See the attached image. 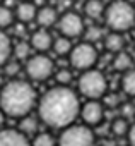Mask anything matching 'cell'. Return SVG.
I'll return each instance as SVG.
<instances>
[{
	"instance_id": "obj_1",
	"label": "cell",
	"mask_w": 135,
	"mask_h": 146,
	"mask_svg": "<svg viewBox=\"0 0 135 146\" xmlns=\"http://www.w3.org/2000/svg\"><path fill=\"white\" fill-rule=\"evenodd\" d=\"M81 100L77 91L70 86H53L41 98H38V117L51 129H65L75 124L81 112Z\"/></svg>"
},
{
	"instance_id": "obj_18",
	"label": "cell",
	"mask_w": 135,
	"mask_h": 146,
	"mask_svg": "<svg viewBox=\"0 0 135 146\" xmlns=\"http://www.w3.org/2000/svg\"><path fill=\"white\" fill-rule=\"evenodd\" d=\"M17 131L29 139V136L38 134V119L34 115H31V113L22 117V119H19V129Z\"/></svg>"
},
{
	"instance_id": "obj_29",
	"label": "cell",
	"mask_w": 135,
	"mask_h": 146,
	"mask_svg": "<svg viewBox=\"0 0 135 146\" xmlns=\"http://www.w3.org/2000/svg\"><path fill=\"white\" fill-rule=\"evenodd\" d=\"M126 141H128V146H135V122L130 124V131L126 134Z\"/></svg>"
},
{
	"instance_id": "obj_10",
	"label": "cell",
	"mask_w": 135,
	"mask_h": 146,
	"mask_svg": "<svg viewBox=\"0 0 135 146\" xmlns=\"http://www.w3.org/2000/svg\"><path fill=\"white\" fill-rule=\"evenodd\" d=\"M53 36L48 29H43V28H38L33 35H31V48L36 50L38 53H46L48 50H51V45H53Z\"/></svg>"
},
{
	"instance_id": "obj_33",
	"label": "cell",
	"mask_w": 135,
	"mask_h": 146,
	"mask_svg": "<svg viewBox=\"0 0 135 146\" xmlns=\"http://www.w3.org/2000/svg\"><path fill=\"white\" fill-rule=\"evenodd\" d=\"M0 4H2V0H0Z\"/></svg>"
},
{
	"instance_id": "obj_17",
	"label": "cell",
	"mask_w": 135,
	"mask_h": 146,
	"mask_svg": "<svg viewBox=\"0 0 135 146\" xmlns=\"http://www.w3.org/2000/svg\"><path fill=\"white\" fill-rule=\"evenodd\" d=\"M120 86H121V91H123L126 96H130V98L135 100V67L121 74Z\"/></svg>"
},
{
	"instance_id": "obj_24",
	"label": "cell",
	"mask_w": 135,
	"mask_h": 146,
	"mask_svg": "<svg viewBox=\"0 0 135 146\" xmlns=\"http://www.w3.org/2000/svg\"><path fill=\"white\" fill-rule=\"evenodd\" d=\"M31 45L29 41H17L16 45H12V55L16 60H28L31 57Z\"/></svg>"
},
{
	"instance_id": "obj_8",
	"label": "cell",
	"mask_w": 135,
	"mask_h": 146,
	"mask_svg": "<svg viewBox=\"0 0 135 146\" xmlns=\"http://www.w3.org/2000/svg\"><path fill=\"white\" fill-rule=\"evenodd\" d=\"M56 28H58L60 36L74 40V38L84 35L86 24H84V19H82V16L79 12H75V11H65L62 16H58Z\"/></svg>"
},
{
	"instance_id": "obj_31",
	"label": "cell",
	"mask_w": 135,
	"mask_h": 146,
	"mask_svg": "<svg viewBox=\"0 0 135 146\" xmlns=\"http://www.w3.org/2000/svg\"><path fill=\"white\" fill-rule=\"evenodd\" d=\"M0 88H2V76H0Z\"/></svg>"
},
{
	"instance_id": "obj_16",
	"label": "cell",
	"mask_w": 135,
	"mask_h": 146,
	"mask_svg": "<svg viewBox=\"0 0 135 146\" xmlns=\"http://www.w3.org/2000/svg\"><path fill=\"white\" fill-rule=\"evenodd\" d=\"M104 9H106V4L103 0H86V4H84V14H86V17H89L92 21L103 19Z\"/></svg>"
},
{
	"instance_id": "obj_3",
	"label": "cell",
	"mask_w": 135,
	"mask_h": 146,
	"mask_svg": "<svg viewBox=\"0 0 135 146\" xmlns=\"http://www.w3.org/2000/svg\"><path fill=\"white\" fill-rule=\"evenodd\" d=\"M104 26L115 33H126L135 28V7L128 0H113L104 9Z\"/></svg>"
},
{
	"instance_id": "obj_30",
	"label": "cell",
	"mask_w": 135,
	"mask_h": 146,
	"mask_svg": "<svg viewBox=\"0 0 135 146\" xmlns=\"http://www.w3.org/2000/svg\"><path fill=\"white\" fill-rule=\"evenodd\" d=\"M5 113L2 112V110H0V129H4V124H5Z\"/></svg>"
},
{
	"instance_id": "obj_14",
	"label": "cell",
	"mask_w": 135,
	"mask_h": 146,
	"mask_svg": "<svg viewBox=\"0 0 135 146\" xmlns=\"http://www.w3.org/2000/svg\"><path fill=\"white\" fill-rule=\"evenodd\" d=\"M58 21V12L56 9L53 7H41L38 9V14H36V24L43 29H48L51 26H55Z\"/></svg>"
},
{
	"instance_id": "obj_13",
	"label": "cell",
	"mask_w": 135,
	"mask_h": 146,
	"mask_svg": "<svg viewBox=\"0 0 135 146\" xmlns=\"http://www.w3.org/2000/svg\"><path fill=\"white\" fill-rule=\"evenodd\" d=\"M103 45H104V50L111 55L115 53H120L125 50V38L121 33H115V31H108L103 38Z\"/></svg>"
},
{
	"instance_id": "obj_21",
	"label": "cell",
	"mask_w": 135,
	"mask_h": 146,
	"mask_svg": "<svg viewBox=\"0 0 135 146\" xmlns=\"http://www.w3.org/2000/svg\"><path fill=\"white\" fill-rule=\"evenodd\" d=\"M72 46H74V45H72V40H70V38L58 36V38H55V40H53L51 50H53V53H56V55L63 57V55H69V53H70Z\"/></svg>"
},
{
	"instance_id": "obj_15",
	"label": "cell",
	"mask_w": 135,
	"mask_h": 146,
	"mask_svg": "<svg viewBox=\"0 0 135 146\" xmlns=\"http://www.w3.org/2000/svg\"><path fill=\"white\" fill-rule=\"evenodd\" d=\"M111 65H113V69L116 72H120V74H123V72H126V70H130V69L135 67L133 65L132 53L126 52V50H123L120 53H115L113 55V60H111Z\"/></svg>"
},
{
	"instance_id": "obj_23",
	"label": "cell",
	"mask_w": 135,
	"mask_h": 146,
	"mask_svg": "<svg viewBox=\"0 0 135 146\" xmlns=\"http://www.w3.org/2000/svg\"><path fill=\"white\" fill-rule=\"evenodd\" d=\"M29 144H31V146H56V137H55L51 132L43 131V132L34 134V136L31 137Z\"/></svg>"
},
{
	"instance_id": "obj_32",
	"label": "cell",
	"mask_w": 135,
	"mask_h": 146,
	"mask_svg": "<svg viewBox=\"0 0 135 146\" xmlns=\"http://www.w3.org/2000/svg\"><path fill=\"white\" fill-rule=\"evenodd\" d=\"M21 2H31V0H21Z\"/></svg>"
},
{
	"instance_id": "obj_2",
	"label": "cell",
	"mask_w": 135,
	"mask_h": 146,
	"mask_svg": "<svg viewBox=\"0 0 135 146\" xmlns=\"http://www.w3.org/2000/svg\"><path fill=\"white\" fill-rule=\"evenodd\" d=\"M38 105V93L26 79H10L0 88V110L7 117L22 119Z\"/></svg>"
},
{
	"instance_id": "obj_9",
	"label": "cell",
	"mask_w": 135,
	"mask_h": 146,
	"mask_svg": "<svg viewBox=\"0 0 135 146\" xmlns=\"http://www.w3.org/2000/svg\"><path fill=\"white\" fill-rule=\"evenodd\" d=\"M106 108L101 100H87L86 103L81 105L79 117L82 119V124L87 127H98L104 120Z\"/></svg>"
},
{
	"instance_id": "obj_26",
	"label": "cell",
	"mask_w": 135,
	"mask_h": 146,
	"mask_svg": "<svg viewBox=\"0 0 135 146\" xmlns=\"http://www.w3.org/2000/svg\"><path fill=\"white\" fill-rule=\"evenodd\" d=\"M14 12L9 9V7H5V5H2L0 4V29H7V28H10L12 26V23H14Z\"/></svg>"
},
{
	"instance_id": "obj_25",
	"label": "cell",
	"mask_w": 135,
	"mask_h": 146,
	"mask_svg": "<svg viewBox=\"0 0 135 146\" xmlns=\"http://www.w3.org/2000/svg\"><path fill=\"white\" fill-rule=\"evenodd\" d=\"M53 78H55V81H56L58 86H69L72 83V79H74V74H72L70 69H65L63 67V69H56L55 70Z\"/></svg>"
},
{
	"instance_id": "obj_20",
	"label": "cell",
	"mask_w": 135,
	"mask_h": 146,
	"mask_svg": "<svg viewBox=\"0 0 135 146\" xmlns=\"http://www.w3.org/2000/svg\"><path fill=\"white\" fill-rule=\"evenodd\" d=\"M12 55V41L5 31L0 29V67H4Z\"/></svg>"
},
{
	"instance_id": "obj_22",
	"label": "cell",
	"mask_w": 135,
	"mask_h": 146,
	"mask_svg": "<svg viewBox=\"0 0 135 146\" xmlns=\"http://www.w3.org/2000/svg\"><path fill=\"white\" fill-rule=\"evenodd\" d=\"M104 35H106V33H104V28H101V26H98V24H92V26H87V28L84 29V41L96 45L98 41H103Z\"/></svg>"
},
{
	"instance_id": "obj_4",
	"label": "cell",
	"mask_w": 135,
	"mask_h": 146,
	"mask_svg": "<svg viewBox=\"0 0 135 146\" xmlns=\"http://www.w3.org/2000/svg\"><path fill=\"white\" fill-rule=\"evenodd\" d=\"M77 91L87 100H101L108 93V79L99 69H89L81 72L77 79Z\"/></svg>"
},
{
	"instance_id": "obj_27",
	"label": "cell",
	"mask_w": 135,
	"mask_h": 146,
	"mask_svg": "<svg viewBox=\"0 0 135 146\" xmlns=\"http://www.w3.org/2000/svg\"><path fill=\"white\" fill-rule=\"evenodd\" d=\"M19 70H21V65H19L16 60H9V62L4 65V74L9 76V78H12V79H16V76H17Z\"/></svg>"
},
{
	"instance_id": "obj_28",
	"label": "cell",
	"mask_w": 135,
	"mask_h": 146,
	"mask_svg": "<svg viewBox=\"0 0 135 146\" xmlns=\"http://www.w3.org/2000/svg\"><path fill=\"white\" fill-rule=\"evenodd\" d=\"M103 105H104V108H116V107L120 105L118 95H116V93H106V95L103 96Z\"/></svg>"
},
{
	"instance_id": "obj_11",
	"label": "cell",
	"mask_w": 135,
	"mask_h": 146,
	"mask_svg": "<svg viewBox=\"0 0 135 146\" xmlns=\"http://www.w3.org/2000/svg\"><path fill=\"white\" fill-rule=\"evenodd\" d=\"M0 146H31L29 139L17 129H0Z\"/></svg>"
},
{
	"instance_id": "obj_19",
	"label": "cell",
	"mask_w": 135,
	"mask_h": 146,
	"mask_svg": "<svg viewBox=\"0 0 135 146\" xmlns=\"http://www.w3.org/2000/svg\"><path fill=\"white\" fill-rule=\"evenodd\" d=\"M128 131H130V122H128V119H125V117H115L113 120H111V124H109V132L115 136V137H126V134H128Z\"/></svg>"
},
{
	"instance_id": "obj_5",
	"label": "cell",
	"mask_w": 135,
	"mask_h": 146,
	"mask_svg": "<svg viewBox=\"0 0 135 146\" xmlns=\"http://www.w3.org/2000/svg\"><path fill=\"white\" fill-rule=\"evenodd\" d=\"M96 144V132L92 127L84 124H72L62 129L56 146H94Z\"/></svg>"
},
{
	"instance_id": "obj_7",
	"label": "cell",
	"mask_w": 135,
	"mask_h": 146,
	"mask_svg": "<svg viewBox=\"0 0 135 146\" xmlns=\"http://www.w3.org/2000/svg\"><path fill=\"white\" fill-rule=\"evenodd\" d=\"M24 72L31 81H46L55 74V62L46 53L31 55L24 62Z\"/></svg>"
},
{
	"instance_id": "obj_6",
	"label": "cell",
	"mask_w": 135,
	"mask_h": 146,
	"mask_svg": "<svg viewBox=\"0 0 135 146\" xmlns=\"http://www.w3.org/2000/svg\"><path fill=\"white\" fill-rule=\"evenodd\" d=\"M98 58H99V53H98L96 45L87 43V41H81L74 45L69 53V62L72 69L81 70V72L94 69V65L98 64Z\"/></svg>"
},
{
	"instance_id": "obj_12",
	"label": "cell",
	"mask_w": 135,
	"mask_h": 146,
	"mask_svg": "<svg viewBox=\"0 0 135 146\" xmlns=\"http://www.w3.org/2000/svg\"><path fill=\"white\" fill-rule=\"evenodd\" d=\"M36 14H38V7L31 2H19L14 11V17L22 24H29L36 21Z\"/></svg>"
}]
</instances>
